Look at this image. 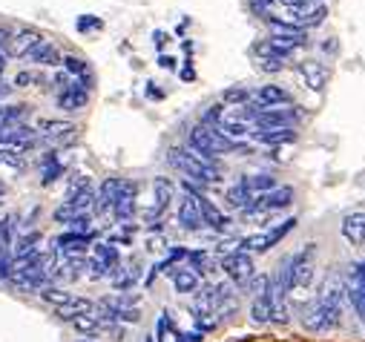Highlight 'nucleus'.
<instances>
[{
    "instance_id": "ddd939ff",
    "label": "nucleus",
    "mask_w": 365,
    "mask_h": 342,
    "mask_svg": "<svg viewBox=\"0 0 365 342\" xmlns=\"http://www.w3.org/2000/svg\"><path fill=\"white\" fill-rule=\"evenodd\" d=\"M93 236H96V233H75V230H66V233H61V236L52 242V250L61 253V256H86V250L93 247Z\"/></svg>"
},
{
    "instance_id": "f704fd0d",
    "label": "nucleus",
    "mask_w": 365,
    "mask_h": 342,
    "mask_svg": "<svg viewBox=\"0 0 365 342\" xmlns=\"http://www.w3.org/2000/svg\"><path fill=\"white\" fill-rule=\"evenodd\" d=\"M61 63H63V72H66V75H75V78H86V75H93V72H89V63H86L83 58L66 55V58H61Z\"/></svg>"
},
{
    "instance_id": "a19ab883",
    "label": "nucleus",
    "mask_w": 365,
    "mask_h": 342,
    "mask_svg": "<svg viewBox=\"0 0 365 342\" xmlns=\"http://www.w3.org/2000/svg\"><path fill=\"white\" fill-rule=\"evenodd\" d=\"M259 69L262 72H282L285 69V58H259Z\"/></svg>"
},
{
    "instance_id": "6e6552de",
    "label": "nucleus",
    "mask_w": 365,
    "mask_h": 342,
    "mask_svg": "<svg viewBox=\"0 0 365 342\" xmlns=\"http://www.w3.org/2000/svg\"><path fill=\"white\" fill-rule=\"evenodd\" d=\"M35 133H38V141L41 144H49L55 150L58 147H66V144H72L78 138V127L72 121H61V118H41L38 127H35Z\"/></svg>"
},
{
    "instance_id": "ea45409f",
    "label": "nucleus",
    "mask_w": 365,
    "mask_h": 342,
    "mask_svg": "<svg viewBox=\"0 0 365 342\" xmlns=\"http://www.w3.org/2000/svg\"><path fill=\"white\" fill-rule=\"evenodd\" d=\"M12 274H15V259L9 253H4V256H0V282H9Z\"/></svg>"
},
{
    "instance_id": "72a5a7b5",
    "label": "nucleus",
    "mask_w": 365,
    "mask_h": 342,
    "mask_svg": "<svg viewBox=\"0 0 365 342\" xmlns=\"http://www.w3.org/2000/svg\"><path fill=\"white\" fill-rule=\"evenodd\" d=\"M267 29H270V38H305V32L288 21H277V18H270L267 21Z\"/></svg>"
},
{
    "instance_id": "c9c22d12",
    "label": "nucleus",
    "mask_w": 365,
    "mask_h": 342,
    "mask_svg": "<svg viewBox=\"0 0 365 342\" xmlns=\"http://www.w3.org/2000/svg\"><path fill=\"white\" fill-rule=\"evenodd\" d=\"M222 101H225V104H242V107H245V104L250 101V93H247L245 87H230V90L222 93Z\"/></svg>"
},
{
    "instance_id": "473e14b6",
    "label": "nucleus",
    "mask_w": 365,
    "mask_h": 342,
    "mask_svg": "<svg viewBox=\"0 0 365 342\" xmlns=\"http://www.w3.org/2000/svg\"><path fill=\"white\" fill-rule=\"evenodd\" d=\"M155 339H158V342H181V331L175 328V322H173V316H170L167 311L158 316V325H155Z\"/></svg>"
},
{
    "instance_id": "4be33fe9",
    "label": "nucleus",
    "mask_w": 365,
    "mask_h": 342,
    "mask_svg": "<svg viewBox=\"0 0 365 342\" xmlns=\"http://www.w3.org/2000/svg\"><path fill=\"white\" fill-rule=\"evenodd\" d=\"M63 173H66V164L61 161V155H58L55 150H49V152L41 155V182H43L46 187L55 185L58 179H63Z\"/></svg>"
},
{
    "instance_id": "6ab92c4d",
    "label": "nucleus",
    "mask_w": 365,
    "mask_h": 342,
    "mask_svg": "<svg viewBox=\"0 0 365 342\" xmlns=\"http://www.w3.org/2000/svg\"><path fill=\"white\" fill-rule=\"evenodd\" d=\"M342 236L354 247H362L365 244V210H354V213H348L342 219Z\"/></svg>"
},
{
    "instance_id": "7ed1b4c3",
    "label": "nucleus",
    "mask_w": 365,
    "mask_h": 342,
    "mask_svg": "<svg viewBox=\"0 0 365 342\" xmlns=\"http://www.w3.org/2000/svg\"><path fill=\"white\" fill-rule=\"evenodd\" d=\"M170 167H175L181 176H187L193 185H216L222 182V161L219 158H205L190 152L187 147H170L167 152Z\"/></svg>"
},
{
    "instance_id": "864d4df0",
    "label": "nucleus",
    "mask_w": 365,
    "mask_h": 342,
    "mask_svg": "<svg viewBox=\"0 0 365 342\" xmlns=\"http://www.w3.org/2000/svg\"><path fill=\"white\" fill-rule=\"evenodd\" d=\"M181 78H185V81H193V69H190V66H187V69H185V72H181Z\"/></svg>"
},
{
    "instance_id": "0eeeda50",
    "label": "nucleus",
    "mask_w": 365,
    "mask_h": 342,
    "mask_svg": "<svg viewBox=\"0 0 365 342\" xmlns=\"http://www.w3.org/2000/svg\"><path fill=\"white\" fill-rule=\"evenodd\" d=\"M294 227H297V219H285L282 224H273V227H267V230H262V233H253V236L239 239V250H242V253H264V250H270L273 244H279Z\"/></svg>"
},
{
    "instance_id": "5fc2aeb1",
    "label": "nucleus",
    "mask_w": 365,
    "mask_h": 342,
    "mask_svg": "<svg viewBox=\"0 0 365 342\" xmlns=\"http://www.w3.org/2000/svg\"><path fill=\"white\" fill-rule=\"evenodd\" d=\"M0 196H6V185L4 182H0Z\"/></svg>"
},
{
    "instance_id": "20e7f679",
    "label": "nucleus",
    "mask_w": 365,
    "mask_h": 342,
    "mask_svg": "<svg viewBox=\"0 0 365 342\" xmlns=\"http://www.w3.org/2000/svg\"><path fill=\"white\" fill-rule=\"evenodd\" d=\"M52 262H55V253H35L32 259L15 265V274L9 282H15L21 291H29V294H38L41 288L49 285V271H52Z\"/></svg>"
},
{
    "instance_id": "f3484780",
    "label": "nucleus",
    "mask_w": 365,
    "mask_h": 342,
    "mask_svg": "<svg viewBox=\"0 0 365 342\" xmlns=\"http://www.w3.org/2000/svg\"><path fill=\"white\" fill-rule=\"evenodd\" d=\"M58 107L63 110V113H78V110H83L86 107V101H89V93L81 87L78 81H72L69 87H63L61 93H58Z\"/></svg>"
},
{
    "instance_id": "412c9836",
    "label": "nucleus",
    "mask_w": 365,
    "mask_h": 342,
    "mask_svg": "<svg viewBox=\"0 0 365 342\" xmlns=\"http://www.w3.org/2000/svg\"><path fill=\"white\" fill-rule=\"evenodd\" d=\"M38 244H41V233H38V230H29V233L18 236V242H15V244H12V250H9V256L15 259V265H21V262L32 259V256L38 253Z\"/></svg>"
},
{
    "instance_id": "09e8293b",
    "label": "nucleus",
    "mask_w": 365,
    "mask_h": 342,
    "mask_svg": "<svg viewBox=\"0 0 365 342\" xmlns=\"http://www.w3.org/2000/svg\"><path fill=\"white\" fill-rule=\"evenodd\" d=\"M9 95H12V83H4V81H0V101L9 98Z\"/></svg>"
},
{
    "instance_id": "bb28decb",
    "label": "nucleus",
    "mask_w": 365,
    "mask_h": 342,
    "mask_svg": "<svg viewBox=\"0 0 365 342\" xmlns=\"http://www.w3.org/2000/svg\"><path fill=\"white\" fill-rule=\"evenodd\" d=\"M141 279V271H138V262H130V265H118L115 271H113V276H110V282H113V288L115 291H130L135 282Z\"/></svg>"
},
{
    "instance_id": "a18cd8bd",
    "label": "nucleus",
    "mask_w": 365,
    "mask_h": 342,
    "mask_svg": "<svg viewBox=\"0 0 365 342\" xmlns=\"http://www.w3.org/2000/svg\"><path fill=\"white\" fill-rule=\"evenodd\" d=\"M270 4H279V6H294V9H302L305 0H270Z\"/></svg>"
},
{
    "instance_id": "37998d69",
    "label": "nucleus",
    "mask_w": 365,
    "mask_h": 342,
    "mask_svg": "<svg viewBox=\"0 0 365 342\" xmlns=\"http://www.w3.org/2000/svg\"><path fill=\"white\" fill-rule=\"evenodd\" d=\"M322 52H325V55H336V52H339L336 38H325V41H322Z\"/></svg>"
},
{
    "instance_id": "393cba45",
    "label": "nucleus",
    "mask_w": 365,
    "mask_h": 342,
    "mask_svg": "<svg viewBox=\"0 0 365 342\" xmlns=\"http://www.w3.org/2000/svg\"><path fill=\"white\" fill-rule=\"evenodd\" d=\"M299 75L305 78V83H308L314 93H322L325 81H328V69H325L319 61H302V63H299Z\"/></svg>"
},
{
    "instance_id": "6e6d98bb",
    "label": "nucleus",
    "mask_w": 365,
    "mask_h": 342,
    "mask_svg": "<svg viewBox=\"0 0 365 342\" xmlns=\"http://www.w3.org/2000/svg\"><path fill=\"white\" fill-rule=\"evenodd\" d=\"M78 342H93V339H78Z\"/></svg>"
},
{
    "instance_id": "9b49d317",
    "label": "nucleus",
    "mask_w": 365,
    "mask_h": 342,
    "mask_svg": "<svg viewBox=\"0 0 365 342\" xmlns=\"http://www.w3.org/2000/svg\"><path fill=\"white\" fill-rule=\"evenodd\" d=\"M173 193H175V187H173L170 179H164V176L153 179V207L147 210L150 227H155V230L161 227V216L167 213V207H170V202H173Z\"/></svg>"
},
{
    "instance_id": "c03bdc74",
    "label": "nucleus",
    "mask_w": 365,
    "mask_h": 342,
    "mask_svg": "<svg viewBox=\"0 0 365 342\" xmlns=\"http://www.w3.org/2000/svg\"><path fill=\"white\" fill-rule=\"evenodd\" d=\"M147 95H150V98H155V101H161V98H164V93L158 90V83H153V81L147 83Z\"/></svg>"
},
{
    "instance_id": "1a4fd4ad",
    "label": "nucleus",
    "mask_w": 365,
    "mask_h": 342,
    "mask_svg": "<svg viewBox=\"0 0 365 342\" xmlns=\"http://www.w3.org/2000/svg\"><path fill=\"white\" fill-rule=\"evenodd\" d=\"M38 133L29 124H18V127H6L0 130V150L4 152H15V155H26L38 147Z\"/></svg>"
},
{
    "instance_id": "b1692460",
    "label": "nucleus",
    "mask_w": 365,
    "mask_h": 342,
    "mask_svg": "<svg viewBox=\"0 0 365 342\" xmlns=\"http://www.w3.org/2000/svg\"><path fill=\"white\" fill-rule=\"evenodd\" d=\"M291 98H288V93L282 90V87H277V83H264V87H259L256 93H253V104L256 107H282V104H288Z\"/></svg>"
},
{
    "instance_id": "8fccbe9b",
    "label": "nucleus",
    "mask_w": 365,
    "mask_h": 342,
    "mask_svg": "<svg viewBox=\"0 0 365 342\" xmlns=\"http://www.w3.org/2000/svg\"><path fill=\"white\" fill-rule=\"evenodd\" d=\"M158 63H161L164 69H173V66H175V61H173V58H167V55H161V58H158Z\"/></svg>"
},
{
    "instance_id": "603ef678",
    "label": "nucleus",
    "mask_w": 365,
    "mask_h": 342,
    "mask_svg": "<svg viewBox=\"0 0 365 342\" xmlns=\"http://www.w3.org/2000/svg\"><path fill=\"white\" fill-rule=\"evenodd\" d=\"M4 69H6V52H0V75H4Z\"/></svg>"
},
{
    "instance_id": "f257e3e1",
    "label": "nucleus",
    "mask_w": 365,
    "mask_h": 342,
    "mask_svg": "<svg viewBox=\"0 0 365 342\" xmlns=\"http://www.w3.org/2000/svg\"><path fill=\"white\" fill-rule=\"evenodd\" d=\"M342 308H345V282L325 279L319 294L302 308V328L311 333H325L334 331L342 322Z\"/></svg>"
},
{
    "instance_id": "39448f33",
    "label": "nucleus",
    "mask_w": 365,
    "mask_h": 342,
    "mask_svg": "<svg viewBox=\"0 0 365 342\" xmlns=\"http://www.w3.org/2000/svg\"><path fill=\"white\" fill-rule=\"evenodd\" d=\"M190 152L196 155H205V158H216V155H225V152H245L247 147L245 144H236L230 138H225L216 127H205V124H196L190 130Z\"/></svg>"
},
{
    "instance_id": "2eb2a0df",
    "label": "nucleus",
    "mask_w": 365,
    "mask_h": 342,
    "mask_svg": "<svg viewBox=\"0 0 365 342\" xmlns=\"http://www.w3.org/2000/svg\"><path fill=\"white\" fill-rule=\"evenodd\" d=\"M175 216H178V224L185 227V230H202V227H205L199 202H196V196H190V193H185V196L178 199V210H175Z\"/></svg>"
},
{
    "instance_id": "58836bf2",
    "label": "nucleus",
    "mask_w": 365,
    "mask_h": 342,
    "mask_svg": "<svg viewBox=\"0 0 365 342\" xmlns=\"http://www.w3.org/2000/svg\"><path fill=\"white\" fill-rule=\"evenodd\" d=\"M86 187H93V182H89V176H72L69 179V185H66V199L69 196H75V193H81V190H86Z\"/></svg>"
},
{
    "instance_id": "9d476101",
    "label": "nucleus",
    "mask_w": 365,
    "mask_h": 342,
    "mask_svg": "<svg viewBox=\"0 0 365 342\" xmlns=\"http://www.w3.org/2000/svg\"><path fill=\"white\" fill-rule=\"evenodd\" d=\"M222 271L227 274V279H230L236 288H247L250 279L256 276V268H253L250 253H242V250H233V253L222 256Z\"/></svg>"
},
{
    "instance_id": "a878e982",
    "label": "nucleus",
    "mask_w": 365,
    "mask_h": 342,
    "mask_svg": "<svg viewBox=\"0 0 365 342\" xmlns=\"http://www.w3.org/2000/svg\"><path fill=\"white\" fill-rule=\"evenodd\" d=\"M93 311H96V302H89V299H83V296H75V294H69V299L55 308V314H58L61 319H66V322H69L72 316L93 314Z\"/></svg>"
},
{
    "instance_id": "c85d7f7f",
    "label": "nucleus",
    "mask_w": 365,
    "mask_h": 342,
    "mask_svg": "<svg viewBox=\"0 0 365 342\" xmlns=\"http://www.w3.org/2000/svg\"><path fill=\"white\" fill-rule=\"evenodd\" d=\"M26 118H29V107L26 104H0V130L26 124Z\"/></svg>"
},
{
    "instance_id": "aec40b11",
    "label": "nucleus",
    "mask_w": 365,
    "mask_h": 342,
    "mask_svg": "<svg viewBox=\"0 0 365 342\" xmlns=\"http://www.w3.org/2000/svg\"><path fill=\"white\" fill-rule=\"evenodd\" d=\"M69 325L78 331V333H83V336H98V333H107V331H113V325H107L96 311L93 314H81V316H72L69 319Z\"/></svg>"
},
{
    "instance_id": "79ce46f5",
    "label": "nucleus",
    "mask_w": 365,
    "mask_h": 342,
    "mask_svg": "<svg viewBox=\"0 0 365 342\" xmlns=\"http://www.w3.org/2000/svg\"><path fill=\"white\" fill-rule=\"evenodd\" d=\"M101 26H104V24H101L96 15H81V18H78V29H81V32H89V29H101Z\"/></svg>"
},
{
    "instance_id": "4468645a",
    "label": "nucleus",
    "mask_w": 365,
    "mask_h": 342,
    "mask_svg": "<svg viewBox=\"0 0 365 342\" xmlns=\"http://www.w3.org/2000/svg\"><path fill=\"white\" fill-rule=\"evenodd\" d=\"M135 196H138V185L135 182H130V179H124V187H121V193H118V199H115V204H113V216L118 219V222H130L133 216H135Z\"/></svg>"
},
{
    "instance_id": "e433bc0d",
    "label": "nucleus",
    "mask_w": 365,
    "mask_h": 342,
    "mask_svg": "<svg viewBox=\"0 0 365 342\" xmlns=\"http://www.w3.org/2000/svg\"><path fill=\"white\" fill-rule=\"evenodd\" d=\"M29 83H38V87H43V83H49V81L43 75H38V72H18L12 87H29Z\"/></svg>"
},
{
    "instance_id": "7c9ffc66",
    "label": "nucleus",
    "mask_w": 365,
    "mask_h": 342,
    "mask_svg": "<svg viewBox=\"0 0 365 342\" xmlns=\"http://www.w3.org/2000/svg\"><path fill=\"white\" fill-rule=\"evenodd\" d=\"M225 202L233 207V210H239V213H245L247 207H250V202H253V193L245 187V182L239 179L227 193H225Z\"/></svg>"
},
{
    "instance_id": "3c124183",
    "label": "nucleus",
    "mask_w": 365,
    "mask_h": 342,
    "mask_svg": "<svg viewBox=\"0 0 365 342\" xmlns=\"http://www.w3.org/2000/svg\"><path fill=\"white\" fill-rule=\"evenodd\" d=\"M153 41H155V46L161 49V46H164V32H155V35H153Z\"/></svg>"
},
{
    "instance_id": "5701e85b",
    "label": "nucleus",
    "mask_w": 365,
    "mask_h": 342,
    "mask_svg": "<svg viewBox=\"0 0 365 342\" xmlns=\"http://www.w3.org/2000/svg\"><path fill=\"white\" fill-rule=\"evenodd\" d=\"M170 279H173V288L178 294H196L199 291V274L187 265H175L170 268Z\"/></svg>"
},
{
    "instance_id": "dca6fc26",
    "label": "nucleus",
    "mask_w": 365,
    "mask_h": 342,
    "mask_svg": "<svg viewBox=\"0 0 365 342\" xmlns=\"http://www.w3.org/2000/svg\"><path fill=\"white\" fill-rule=\"evenodd\" d=\"M43 38L35 32V29H29V26H21L18 32H12V38H9V43H6V52L9 55H15V58H26L38 43H41Z\"/></svg>"
},
{
    "instance_id": "49530a36",
    "label": "nucleus",
    "mask_w": 365,
    "mask_h": 342,
    "mask_svg": "<svg viewBox=\"0 0 365 342\" xmlns=\"http://www.w3.org/2000/svg\"><path fill=\"white\" fill-rule=\"evenodd\" d=\"M9 38H12V32L0 26V52H6V43H9Z\"/></svg>"
},
{
    "instance_id": "2f4dec72",
    "label": "nucleus",
    "mask_w": 365,
    "mask_h": 342,
    "mask_svg": "<svg viewBox=\"0 0 365 342\" xmlns=\"http://www.w3.org/2000/svg\"><path fill=\"white\" fill-rule=\"evenodd\" d=\"M245 187L253 193V196H262V193H270L273 187H277V179H273L270 173H253V176H242Z\"/></svg>"
},
{
    "instance_id": "4c0bfd02",
    "label": "nucleus",
    "mask_w": 365,
    "mask_h": 342,
    "mask_svg": "<svg viewBox=\"0 0 365 342\" xmlns=\"http://www.w3.org/2000/svg\"><path fill=\"white\" fill-rule=\"evenodd\" d=\"M222 118H225V107H222V104H213V107H207V113L202 115V124H205V127H219Z\"/></svg>"
},
{
    "instance_id": "423d86ee",
    "label": "nucleus",
    "mask_w": 365,
    "mask_h": 342,
    "mask_svg": "<svg viewBox=\"0 0 365 342\" xmlns=\"http://www.w3.org/2000/svg\"><path fill=\"white\" fill-rule=\"evenodd\" d=\"M118 265H121V253L113 242H98L89 247V259H86L89 279H107Z\"/></svg>"
},
{
    "instance_id": "cd10ccee",
    "label": "nucleus",
    "mask_w": 365,
    "mask_h": 342,
    "mask_svg": "<svg viewBox=\"0 0 365 342\" xmlns=\"http://www.w3.org/2000/svg\"><path fill=\"white\" fill-rule=\"evenodd\" d=\"M250 135L256 141H262V144H291V141H297V130L294 127H279V130H256L253 127Z\"/></svg>"
},
{
    "instance_id": "de8ad7c7",
    "label": "nucleus",
    "mask_w": 365,
    "mask_h": 342,
    "mask_svg": "<svg viewBox=\"0 0 365 342\" xmlns=\"http://www.w3.org/2000/svg\"><path fill=\"white\" fill-rule=\"evenodd\" d=\"M202 336H205V333H199V331H193V333H181V342H202Z\"/></svg>"
},
{
    "instance_id": "a211bd4d",
    "label": "nucleus",
    "mask_w": 365,
    "mask_h": 342,
    "mask_svg": "<svg viewBox=\"0 0 365 342\" xmlns=\"http://www.w3.org/2000/svg\"><path fill=\"white\" fill-rule=\"evenodd\" d=\"M121 187H124V179H107V182L98 187V193H96V204H93V210H96L98 216L110 213L113 204H115V199H118V193H121Z\"/></svg>"
},
{
    "instance_id": "f03ea898",
    "label": "nucleus",
    "mask_w": 365,
    "mask_h": 342,
    "mask_svg": "<svg viewBox=\"0 0 365 342\" xmlns=\"http://www.w3.org/2000/svg\"><path fill=\"white\" fill-rule=\"evenodd\" d=\"M279 274L270 276L282 288V294H297V291H305L311 282H314V271H317V244H305L297 256H288V259L277 268Z\"/></svg>"
},
{
    "instance_id": "f8f14e48",
    "label": "nucleus",
    "mask_w": 365,
    "mask_h": 342,
    "mask_svg": "<svg viewBox=\"0 0 365 342\" xmlns=\"http://www.w3.org/2000/svg\"><path fill=\"white\" fill-rule=\"evenodd\" d=\"M345 299H351V308L365 325V262H354L345 285Z\"/></svg>"
},
{
    "instance_id": "c756f323",
    "label": "nucleus",
    "mask_w": 365,
    "mask_h": 342,
    "mask_svg": "<svg viewBox=\"0 0 365 342\" xmlns=\"http://www.w3.org/2000/svg\"><path fill=\"white\" fill-rule=\"evenodd\" d=\"M26 58H29L32 63H38V66H61V52H58V46H52L49 41H41Z\"/></svg>"
}]
</instances>
